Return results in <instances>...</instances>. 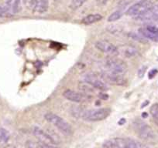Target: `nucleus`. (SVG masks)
I'll list each match as a JSON object with an SVG mask.
<instances>
[{
  "instance_id": "nucleus-2",
  "label": "nucleus",
  "mask_w": 158,
  "mask_h": 148,
  "mask_svg": "<svg viewBox=\"0 0 158 148\" xmlns=\"http://www.w3.org/2000/svg\"><path fill=\"white\" fill-rule=\"evenodd\" d=\"M45 120L57 128L62 134L66 136H71L73 134V130L68 121L60 116L54 113H48L44 116Z\"/></svg>"
},
{
  "instance_id": "nucleus-22",
  "label": "nucleus",
  "mask_w": 158,
  "mask_h": 148,
  "mask_svg": "<svg viewBox=\"0 0 158 148\" xmlns=\"http://www.w3.org/2000/svg\"><path fill=\"white\" fill-rule=\"evenodd\" d=\"M150 111L153 120L158 126V103H154L153 105H152Z\"/></svg>"
},
{
  "instance_id": "nucleus-9",
  "label": "nucleus",
  "mask_w": 158,
  "mask_h": 148,
  "mask_svg": "<svg viewBox=\"0 0 158 148\" xmlns=\"http://www.w3.org/2000/svg\"><path fill=\"white\" fill-rule=\"evenodd\" d=\"M95 46L98 50L110 56H115L119 54L118 48L106 40H98L95 43Z\"/></svg>"
},
{
  "instance_id": "nucleus-3",
  "label": "nucleus",
  "mask_w": 158,
  "mask_h": 148,
  "mask_svg": "<svg viewBox=\"0 0 158 148\" xmlns=\"http://www.w3.org/2000/svg\"><path fill=\"white\" fill-rule=\"evenodd\" d=\"M134 130L142 140L147 142H154L156 140V134L151 127L145 122L140 120H136L133 122Z\"/></svg>"
},
{
  "instance_id": "nucleus-8",
  "label": "nucleus",
  "mask_w": 158,
  "mask_h": 148,
  "mask_svg": "<svg viewBox=\"0 0 158 148\" xmlns=\"http://www.w3.org/2000/svg\"><path fill=\"white\" fill-rule=\"evenodd\" d=\"M84 81L90 84L95 90H101V91H107L109 89V85L105 83L99 75L94 73H86L84 76Z\"/></svg>"
},
{
  "instance_id": "nucleus-29",
  "label": "nucleus",
  "mask_w": 158,
  "mask_h": 148,
  "mask_svg": "<svg viewBox=\"0 0 158 148\" xmlns=\"http://www.w3.org/2000/svg\"><path fill=\"white\" fill-rule=\"evenodd\" d=\"M108 2V0H97V3L100 6H103Z\"/></svg>"
},
{
  "instance_id": "nucleus-27",
  "label": "nucleus",
  "mask_w": 158,
  "mask_h": 148,
  "mask_svg": "<svg viewBox=\"0 0 158 148\" xmlns=\"http://www.w3.org/2000/svg\"><path fill=\"white\" fill-rule=\"evenodd\" d=\"M146 70H147V66H142V67L139 68V71H138V76L139 78H142L145 74Z\"/></svg>"
},
{
  "instance_id": "nucleus-21",
  "label": "nucleus",
  "mask_w": 158,
  "mask_h": 148,
  "mask_svg": "<svg viewBox=\"0 0 158 148\" xmlns=\"http://www.w3.org/2000/svg\"><path fill=\"white\" fill-rule=\"evenodd\" d=\"M85 110L80 107H72L71 108V114L75 118H82Z\"/></svg>"
},
{
  "instance_id": "nucleus-25",
  "label": "nucleus",
  "mask_w": 158,
  "mask_h": 148,
  "mask_svg": "<svg viewBox=\"0 0 158 148\" xmlns=\"http://www.w3.org/2000/svg\"><path fill=\"white\" fill-rule=\"evenodd\" d=\"M37 0H24V4L28 10H31L33 11L36 2Z\"/></svg>"
},
{
  "instance_id": "nucleus-19",
  "label": "nucleus",
  "mask_w": 158,
  "mask_h": 148,
  "mask_svg": "<svg viewBox=\"0 0 158 148\" xmlns=\"http://www.w3.org/2000/svg\"><path fill=\"white\" fill-rule=\"evenodd\" d=\"M124 10L123 9H120V10H118L116 11H115L114 13H112L110 16L108 18V22H113L115 21L118 20L120 19L123 16Z\"/></svg>"
},
{
  "instance_id": "nucleus-28",
  "label": "nucleus",
  "mask_w": 158,
  "mask_h": 148,
  "mask_svg": "<svg viewBox=\"0 0 158 148\" xmlns=\"http://www.w3.org/2000/svg\"><path fill=\"white\" fill-rule=\"evenodd\" d=\"M157 69H152V70L150 71L148 74V76H149V79H153L155 76H156V74L157 73Z\"/></svg>"
},
{
  "instance_id": "nucleus-14",
  "label": "nucleus",
  "mask_w": 158,
  "mask_h": 148,
  "mask_svg": "<svg viewBox=\"0 0 158 148\" xmlns=\"http://www.w3.org/2000/svg\"><path fill=\"white\" fill-rule=\"evenodd\" d=\"M118 52L122 53L123 56L127 58H133L137 56L139 54V49L132 45H125L122 46L121 49H118Z\"/></svg>"
},
{
  "instance_id": "nucleus-4",
  "label": "nucleus",
  "mask_w": 158,
  "mask_h": 148,
  "mask_svg": "<svg viewBox=\"0 0 158 148\" xmlns=\"http://www.w3.org/2000/svg\"><path fill=\"white\" fill-rule=\"evenodd\" d=\"M110 114L111 109L107 107L85 110L81 119L88 122H98L106 120L110 115Z\"/></svg>"
},
{
  "instance_id": "nucleus-13",
  "label": "nucleus",
  "mask_w": 158,
  "mask_h": 148,
  "mask_svg": "<svg viewBox=\"0 0 158 148\" xmlns=\"http://www.w3.org/2000/svg\"><path fill=\"white\" fill-rule=\"evenodd\" d=\"M4 6L9 15L12 16L20 12L21 9H22L21 0H7L6 3Z\"/></svg>"
},
{
  "instance_id": "nucleus-12",
  "label": "nucleus",
  "mask_w": 158,
  "mask_h": 148,
  "mask_svg": "<svg viewBox=\"0 0 158 148\" xmlns=\"http://www.w3.org/2000/svg\"><path fill=\"white\" fill-rule=\"evenodd\" d=\"M32 134H33L35 137L37 139L38 141L44 143H48V144H56L55 140L51 137V135L45 132L43 129H41L39 127H33L32 128Z\"/></svg>"
},
{
  "instance_id": "nucleus-20",
  "label": "nucleus",
  "mask_w": 158,
  "mask_h": 148,
  "mask_svg": "<svg viewBox=\"0 0 158 148\" xmlns=\"http://www.w3.org/2000/svg\"><path fill=\"white\" fill-rule=\"evenodd\" d=\"M10 138V134L7 130L0 127V144L6 143Z\"/></svg>"
},
{
  "instance_id": "nucleus-6",
  "label": "nucleus",
  "mask_w": 158,
  "mask_h": 148,
  "mask_svg": "<svg viewBox=\"0 0 158 148\" xmlns=\"http://www.w3.org/2000/svg\"><path fill=\"white\" fill-rule=\"evenodd\" d=\"M153 6V3L150 0H141L139 2H136V4L130 7L127 11V14L133 16L135 19L147 11Z\"/></svg>"
},
{
  "instance_id": "nucleus-30",
  "label": "nucleus",
  "mask_w": 158,
  "mask_h": 148,
  "mask_svg": "<svg viewBox=\"0 0 158 148\" xmlns=\"http://www.w3.org/2000/svg\"><path fill=\"white\" fill-rule=\"evenodd\" d=\"M6 148H16V147L13 146V145H8V146H6Z\"/></svg>"
},
{
  "instance_id": "nucleus-7",
  "label": "nucleus",
  "mask_w": 158,
  "mask_h": 148,
  "mask_svg": "<svg viewBox=\"0 0 158 148\" xmlns=\"http://www.w3.org/2000/svg\"><path fill=\"white\" fill-rule=\"evenodd\" d=\"M106 66L108 70L115 73L123 75L128 70L127 64L120 59L109 58L106 61Z\"/></svg>"
},
{
  "instance_id": "nucleus-24",
  "label": "nucleus",
  "mask_w": 158,
  "mask_h": 148,
  "mask_svg": "<svg viewBox=\"0 0 158 148\" xmlns=\"http://www.w3.org/2000/svg\"><path fill=\"white\" fill-rule=\"evenodd\" d=\"M129 36H130V38L133 39V40H136V41L141 42V43L146 41V39L144 38L143 36H141L139 33V34H136V33H130V34H129Z\"/></svg>"
},
{
  "instance_id": "nucleus-17",
  "label": "nucleus",
  "mask_w": 158,
  "mask_h": 148,
  "mask_svg": "<svg viewBox=\"0 0 158 148\" xmlns=\"http://www.w3.org/2000/svg\"><path fill=\"white\" fill-rule=\"evenodd\" d=\"M27 148H60L56 144H48L40 141H28L27 143Z\"/></svg>"
},
{
  "instance_id": "nucleus-18",
  "label": "nucleus",
  "mask_w": 158,
  "mask_h": 148,
  "mask_svg": "<svg viewBox=\"0 0 158 148\" xmlns=\"http://www.w3.org/2000/svg\"><path fill=\"white\" fill-rule=\"evenodd\" d=\"M78 89L81 90L83 93H85L86 94L89 93H93L95 90V89H94L90 84L86 83L85 81H81L78 83Z\"/></svg>"
},
{
  "instance_id": "nucleus-10",
  "label": "nucleus",
  "mask_w": 158,
  "mask_h": 148,
  "mask_svg": "<svg viewBox=\"0 0 158 148\" xmlns=\"http://www.w3.org/2000/svg\"><path fill=\"white\" fill-rule=\"evenodd\" d=\"M139 33L146 40L158 42V27L153 25H146L139 29Z\"/></svg>"
},
{
  "instance_id": "nucleus-11",
  "label": "nucleus",
  "mask_w": 158,
  "mask_h": 148,
  "mask_svg": "<svg viewBox=\"0 0 158 148\" xmlns=\"http://www.w3.org/2000/svg\"><path fill=\"white\" fill-rule=\"evenodd\" d=\"M63 96L68 100L76 103H83L89 101V96L87 94L74 91L71 90H66L63 92Z\"/></svg>"
},
{
  "instance_id": "nucleus-16",
  "label": "nucleus",
  "mask_w": 158,
  "mask_h": 148,
  "mask_svg": "<svg viewBox=\"0 0 158 148\" xmlns=\"http://www.w3.org/2000/svg\"><path fill=\"white\" fill-rule=\"evenodd\" d=\"M102 16L98 14V13H95V14H90L89 15V16L83 18L82 20H81V23L86 25H92V24L95 23V22H99L100 20H102Z\"/></svg>"
},
{
  "instance_id": "nucleus-26",
  "label": "nucleus",
  "mask_w": 158,
  "mask_h": 148,
  "mask_svg": "<svg viewBox=\"0 0 158 148\" xmlns=\"http://www.w3.org/2000/svg\"><path fill=\"white\" fill-rule=\"evenodd\" d=\"M4 17H10V16L9 15V13H7L5 6H0V18Z\"/></svg>"
},
{
  "instance_id": "nucleus-5",
  "label": "nucleus",
  "mask_w": 158,
  "mask_h": 148,
  "mask_svg": "<svg viewBox=\"0 0 158 148\" xmlns=\"http://www.w3.org/2000/svg\"><path fill=\"white\" fill-rule=\"evenodd\" d=\"M99 76L101 79L104 81L108 85L113 86H125L127 84V80L121 74L115 73V72H111V71H102L100 72Z\"/></svg>"
},
{
  "instance_id": "nucleus-23",
  "label": "nucleus",
  "mask_w": 158,
  "mask_h": 148,
  "mask_svg": "<svg viewBox=\"0 0 158 148\" xmlns=\"http://www.w3.org/2000/svg\"><path fill=\"white\" fill-rule=\"evenodd\" d=\"M87 0H71L70 3V8L72 10H77L79 8L82 6L83 4L86 2Z\"/></svg>"
},
{
  "instance_id": "nucleus-1",
  "label": "nucleus",
  "mask_w": 158,
  "mask_h": 148,
  "mask_svg": "<svg viewBox=\"0 0 158 148\" xmlns=\"http://www.w3.org/2000/svg\"><path fill=\"white\" fill-rule=\"evenodd\" d=\"M103 148H145L142 143L128 138H112L106 140L102 144Z\"/></svg>"
},
{
  "instance_id": "nucleus-15",
  "label": "nucleus",
  "mask_w": 158,
  "mask_h": 148,
  "mask_svg": "<svg viewBox=\"0 0 158 148\" xmlns=\"http://www.w3.org/2000/svg\"><path fill=\"white\" fill-rule=\"evenodd\" d=\"M48 8H49L48 0H37L33 11L38 14H44L48 11Z\"/></svg>"
}]
</instances>
